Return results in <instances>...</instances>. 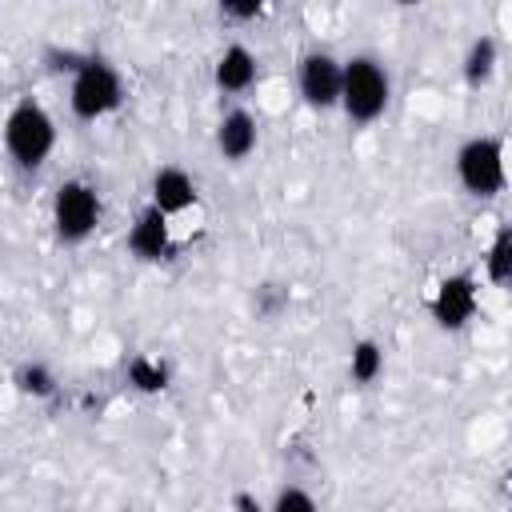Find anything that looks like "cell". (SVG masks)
Wrapping results in <instances>:
<instances>
[{
  "label": "cell",
  "instance_id": "cell-1",
  "mask_svg": "<svg viewBox=\"0 0 512 512\" xmlns=\"http://www.w3.org/2000/svg\"><path fill=\"white\" fill-rule=\"evenodd\" d=\"M4 152L20 172H36L56 152V116L36 100L20 96L4 116Z\"/></svg>",
  "mask_w": 512,
  "mask_h": 512
},
{
  "label": "cell",
  "instance_id": "cell-2",
  "mask_svg": "<svg viewBox=\"0 0 512 512\" xmlns=\"http://www.w3.org/2000/svg\"><path fill=\"white\" fill-rule=\"evenodd\" d=\"M388 100H392V76H388L384 60L372 52L348 56L344 80H340V112L348 116V124H356V128L376 124L388 112Z\"/></svg>",
  "mask_w": 512,
  "mask_h": 512
},
{
  "label": "cell",
  "instance_id": "cell-3",
  "mask_svg": "<svg viewBox=\"0 0 512 512\" xmlns=\"http://www.w3.org/2000/svg\"><path fill=\"white\" fill-rule=\"evenodd\" d=\"M128 100V88H124V76L112 60L104 56H84L76 68H72V84H68V108L76 120L84 124H96L112 112H120Z\"/></svg>",
  "mask_w": 512,
  "mask_h": 512
},
{
  "label": "cell",
  "instance_id": "cell-4",
  "mask_svg": "<svg viewBox=\"0 0 512 512\" xmlns=\"http://www.w3.org/2000/svg\"><path fill=\"white\" fill-rule=\"evenodd\" d=\"M456 180L468 196L476 200H488V196H500L504 184H508V168H504V140L492 136V132H480V136H468L460 148H456Z\"/></svg>",
  "mask_w": 512,
  "mask_h": 512
},
{
  "label": "cell",
  "instance_id": "cell-5",
  "mask_svg": "<svg viewBox=\"0 0 512 512\" xmlns=\"http://www.w3.org/2000/svg\"><path fill=\"white\" fill-rule=\"evenodd\" d=\"M100 192L96 184L68 176L52 192V232L60 244H84L100 228Z\"/></svg>",
  "mask_w": 512,
  "mask_h": 512
},
{
  "label": "cell",
  "instance_id": "cell-6",
  "mask_svg": "<svg viewBox=\"0 0 512 512\" xmlns=\"http://www.w3.org/2000/svg\"><path fill=\"white\" fill-rule=\"evenodd\" d=\"M340 80H344V60L332 56L328 48H308L296 64V92L312 112L340 108Z\"/></svg>",
  "mask_w": 512,
  "mask_h": 512
},
{
  "label": "cell",
  "instance_id": "cell-7",
  "mask_svg": "<svg viewBox=\"0 0 512 512\" xmlns=\"http://www.w3.org/2000/svg\"><path fill=\"white\" fill-rule=\"evenodd\" d=\"M476 308H480V288H476V280H472L468 272L444 276V280L436 284L432 300H428L432 320H436L440 328H448V332H460V328L476 316Z\"/></svg>",
  "mask_w": 512,
  "mask_h": 512
},
{
  "label": "cell",
  "instance_id": "cell-8",
  "mask_svg": "<svg viewBox=\"0 0 512 512\" xmlns=\"http://www.w3.org/2000/svg\"><path fill=\"white\" fill-rule=\"evenodd\" d=\"M128 252L144 264H160L172 252V220L164 212H156L152 204H144L136 212V220L128 224Z\"/></svg>",
  "mask_w": 512,
  "mask_h": 512
},
{
  "label": "cell",
  "instance_id": "cell-9",
  "mask_svg": "<svg viewBox=\"0 0 512 512\" xmlns=\"http://www.w3.org/2000/svg\"><path fill=\"white\" fill-rule=\"evenodd\" d=\"M148 204L172 220L196 204V180L180 164H160L152 172V184H148Z\"/></svg>",
  "mask_w": 512,
  "mask_h": 512
},
{
  "label": "cell",
  "instance_id": "cell-10",
  "mask_svg": "<svg viewBox=\"0 0 512 512\" xmlns=\"http://www.w3.org/2000/svg\"><path fill=\"white\" fill-rule=\"evenodd\" d=\"M256 76H260V60H256V52H252L248 44H240V40L224 44V52H220L216 64H212V84H216L224 96H244V92L256 84Z\"/></svg>",
  "mask_w": 512,
  "mask_h": 512
},
{
  "label": "cell",
  "instance_id": "cell-11",
  "mask_svg": "<svg viewBox=\"0 0 512 512\" xmlns=\"http://www.w3.org/2000/svg\"><path fill=\"white\" fill-rule=\"evenodd\" d=\"M260 144V124L248 108H228L220 120H216V152L232 164L248 160Z\"/></svg>",
  "mask_w": 512,
  "mask_h": 512
},
{
  "label": "cell",
  "instance_id": "cell-12",
  "mask_svg": "<svg viewBox=\"0 0 512 512\" xmlns=\"http://www.w3.org/2000/svg\"><path fill=\"white\" fill-rule=\"evenodd\" d=\"M496 64H500V44L496 36H476L460 60V72H464V84L468 88H484L492 76H496Z\"/></svg>",
  "mask_w": 512,
  "mask_h": 512
},
{
  "label": "cell",
  "instance_id": "cell-13",
  "mask_svg": "<svg viewBox=\"0 0 512 512\" xmlns=\"http://www.w3.org/2000/svg\"><path fill=\"white\" fill-rule=\"evenodd\" d=\"M484 276L496 288H504L512 280V228H496L492 244L484 248Z\"/></svg>",
  "mask_w": 512,
  "mask_h": 512
},
{
  "label": "cell",
  "instance_id": "cell-14",
  "mask_svg": "<svg viewBox=\"0 0 512 512\" xmlns=\"http://www.w3.org/2000/svg\"><path fill=\"white\" fill-rule=\"evenodd\" d=\"M384 372V348L376 340H356L348 352V376L352 384H376Z\"/></svg>",
  "mask_w": 512,
  "mask_h": 512
},
{
  "label": "cell",
  "instance_id": "cell-15",
  "mask_svg": "<svg viewBox=\"0 0 512 512\" xmlns=\"http://www.w3.org/2000/svg\"><path fill=\"white\" fill-rule=\"evenodd\" d=\"M12 384H16L24 396H32V400H48V396L56 392V372H52L48 364H40V360H28V364L16 368Z\"/></svg>",
  "mask_w": 512,
  "mask_h": 512
},
{
  "label": "cell",
  "instance_id": "cell-16",
  "mask_svg": "<svg viewBox=\"0 0 512 512\" xmlns=\"http://www.w3.org/2000/svg\"><path fill=\"white\" fill-rule=\"evenodd\" d=\"M128 384L136 392H164L168 388V368L152 356H132L128 360Z\"/></svg>",
  "mask_w": 512,
  "mask_h": 512
},
{
  "label": "cell",
  "instance_id": "cell-17",
  "mask_svg": "<svg viewBox=\"0 0 512 512\" xmlns=\"http://www.w3.org/2000/svg\"><path fill=\"white\" fill-rule=\"evenodd\" d=\"M264 512H320V504H316V496H312L308 488L284 484V488L272 496V504H268Z\"/></svg>",
  "mask_w": 512,
  "mask_h": 512
},
{
  "label": "cell",
  "instance_id": "cell-18",
  "mask_svg": "<svg viewBox=\"0 0 512 512\" xmlns=\"http://www.w3.org/2000/svg\"><path fill=\"white\" fill-rule=\"evenodd\" d=\"M220 16L232 20V24H248V20H260L264 16V4L260 0H224L220 4Z\"/></svg>",
  "mask_w": 512,
  "mask_h": 512
},
{
  "label": "cell",
  "instance_id": "cell-19",
  "mask_svg": "<svg viewBox=\"0 0 512 512\" xmlns=\"http://www.w3.org/2000/svg\"><path fill=\"white\" fill-rule=\"evenodd\" d=\"M236 508H240V512H264V504H260V500H252V496H244V492L236 496Z\"/></svg>",
  "mask_w": 512,
  "mask_h": 512
}]
</instances>
